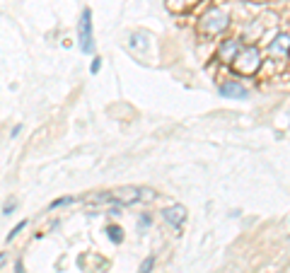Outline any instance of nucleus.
I'll return each mask as SVG.
<instances>
[{
  "instance_id": "obj_3",
  "label": "nucleus",
  "mask_w": 290,
  "mask_h": 273,
  "mask_svg": "<svg viewBox=\"0 0 290 273\" xmlns=\"http://www.w3.org/2000/svg\"><path fill=\"white\" fill-rule=\"evenodd\" d=\"M227 24H230V17H227V12L220 10V8H211V10L206 12L201 17V32L208 34V36H218V34H223L227 29Z\"/></svg>"
},
{
  "instance_id": "obj_8",
  "label": "nucleus",
  "mask_w": 290,
  "mask_h": 273,
  "mask_svg": "<svg viewBox=\"0 0 290 273\" xmlns=\"http://www.w3.org/2000/svg\"><path fill=\"white\" fill-rule=\"evenodd\" d=\"M271 54L273 56H288L290 54V36L288 34H278L276 39H273V44H271Z\"/></svg>"
},
{
  "instance_id": "obj_12",
  "label": "nucleus",
  "mask_w": 290,
  "mask_h": 273,
  "mask_svg": "<svg viewBox=\"0 0 290 273\" xmlns=\"http://www.w3.org/2000/svg\"><path fill=\"white\" fill-rule=\"evenodd\" d=\"M153 266H155V256H148L143 263H140V268H138V273H150L153 271Z\"/></svg>"
},
{
  "instance_id": "obj_15",
  "label": "nucleus",
  "mask_w": 290,
  "mask_h": 273,
  "mask_svg": "<svg viewBox=\"0 0 290 273\" xmlns=\"http://www.w3.org/2000/svg\"><path fill=\"white\" fill-rule=\"evenodd\" d=\"M150 222H153V218H150L148 213H143V215H140V220H138V225H140V228H150Z\"/></svg>"
},
{
  "instance_id": "obj_17",
  "label": "nucleus",
  "mask_w": 290,
  "mask_h": 273,
  "mask_svg": "<svg viewBox=\"0 0 290 273\" xmlns=\"http://www.w3.org/2000/svg\"><path fill=\"white\" fill-rule=\"evenodd\" d=\"M15 273H24V261H22V259H17V261H15Z\"/></svg>"
},
{
  "instance_id": "obj_1",
  "label": "nucleus",
  "mask_w": 290,
  "mask_h": 273,
  "mask_svg": "<svg viewBox=\"0 0 290 273\" xmlns=\"http://www.w3.org/2000/svg\"><path fill=\"white\" fill-rule=\"evenodd\" d=\"M232 68L242 75H257V70L261 68V51L257 46L239 49V54L232 58Z\"/></svg>"
},
{
  "instance_id": "obj_7",
  "label": "nucleus",
  "mask_w": 290,
  "mask_h": 273,
  "mask_svg": "<svg viewBox=\"0 0 290 273\" xmlns=\"http://www.w3.org/2000/svg\"><path fill=\"white\" fill-rule=\"evenodd\" d=\"M239 49H242V41H239V39H227V41H223V46H220V58L227 61V63H232V58L239 54Z\"/></svg>"
},
{
  "instance_id": "obj_11",
  "label": "nucleus",
  "mask_w": 290,
  "mask_h": 273,
  "mask_svg": "<svg viewBox=\"0 0 290 273\" xmlns=\"http://www.w3.org/2000/svg\"><path fill=\"white\" fill-rule=\"evenodd\" d=\"M27 225H29L27 220H20V222H17V225H15V228L10 230V235L5 237V242H12V240H15V237H17V235H20V232H22L24 228H27Z\"/></svg>"
},
{
  "instance_id": "obj_6",
  "label": "nucleus",
  "mask_w": 290,
  "mask_h": 273,
  "mask_svg": "<svg viewBox=\"0 0 290 273\" xmlns=\"http://www.w3.org/2000/svg\"><path fill=\"white\" fill-rule=\"evenodd\" d=\"M218 92H220V97H227V99H247L249 97V89H247L245 85H239V82H223V85L218 87Z\"/></svg>"
},
{
  "instance_id": "obj_9",
  "label": "nucleus",
  "mask_w": 290,
  "mask_h": 273,
  "mask_svg": "<svg viewBox=\"0 0 290 273\" xmlns=\"http://www.w3.org/2000/svg\"><path fill=\"white\" fill-rule=\"evenodd\" d=\"M104 232H107V237L112 240V244H121L123 242V230L119 228V225H107Z\"/></svg>"
},
{
  "instance_id": "obj_13",
  "label": "nucleus",
  "mask_w": 290,
  "mask_h": 273,
  "mask_svg": "<svg viewBox=\"0 0 290 273\" xmlns=\"http://www.w3.org/2000/svg\"><path fill=\"white\" fill-rule=\"evenodd\" d=\"M100 70H102V56H94V58H92V66H89V73H92V75H100Z\"/></svg>"
},
{
  "instance_id": "obj_5",
  "label": "nucleus",
  "mask_w": 290,
  "mask_h": 273,
  "mask_svg": "<svg viewBox=\"0 0 290 273\" xmlns=\"http://www.w3.org/2000/svg\"><path fill=\"white\" fill-rule=\"evenodd\" d=\"M162 220L167 222V225H172L174 230H181V225H184V220H186V208L184 206H169L162 210Z\"/></svg>"
},
{
  "instance_id": "obj_18",
  "label": "nucleus",
  "mask_w": 290,
  "mask_h": 273,
  "mask_svg": "<svg viewBox=\"0 0 290 273\" xmlns=\"http://www.w3.org/2000/svg\"><path fill=\"white\" fill-rule=\"evenodd\" d=\"M3 261H5V254H3V251H0V266H3Z\"/></svg>"
},
{
  "instance_id": "obj_14",
  "label": "nucleus",
  "mask_w": 290,
  "mask_h": 273,
  "mask_svg": "<svg viewBox=\"0 0 290 273\" xmlns=\"http://www.w3.org/2000/svg\"><path fill=\"white\" fill-rule=\"evenodd\" d=\"M17 210V201H8L5 206H3V215H12Z\"/></svg>"
},
{
  "instance_id": "obj_16",
  "label": "nucleus",
  "mask_w": 290,
  "mask_h": 273,
  "mask_svg": "<svg viewBox=\"0 0 290 273\" xmlns=\"http://www.w3.org/2000/svg\"><path fill=\"white\" fill-rule=\"evenodd\" d=\"M22 128H24L22 123H15V126H12V131H10V135H12V138H17V135L22 133Z\"/></svg>"
},
{
  "instance_id": "obj_2",
  "label": "nucleus",
  "mask_w": 290,
  "mask_h": 273,
  "mask_svg": "<svg viewBox=\"0 0 290 273\" xmlns=\"http://www.w3.org/2000/svg\"><path fill=\"white\" fill-rule=\"evenodd\" d=\"M78 46L85 56H94V27H92V10L85 8L78 20Z\"/></svg>"
},
{
  "instance_id": "obj_4",
  "label": "nucleus",
  "mask_w": 290,
  "mask_h": 273,
  "mask_svg": "<svg viewBox=\"0 0 290 273\" xmlns=\"http://www.w3.org/2000/svg\"><path fill=\"white\" fill-rule=\"evenodd\" d=\"M145 194H150V191H145L140 186H121V189L112 191V198L116 206H133V203L145 201Z\"/></svg>"
},
{
  "instance_id": "obj_10",
  "label": "nucleus",
  "mask_w": 290,
  "mask_h": 273,
  "mask_svg": "<svg viewBox=\"0 0 290 273\" xmlns=\"http://www.w3.org/2000/svg\"><path fill=\"white\" fill-rule=\"evenodd\" d=\"M70 203H75V198L73 196H61V198H56L51 206H49V210H56V208H63V206H70Z\"/></svg>"
}]
</instances>
